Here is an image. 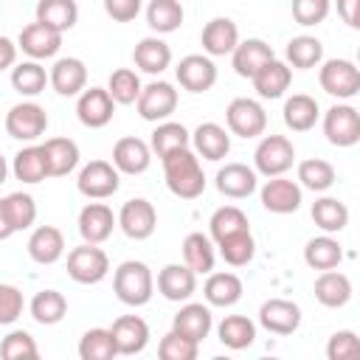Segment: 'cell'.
<instances>
[{
    "label": "cell",
    "instance_id": "obj_1",
    "mask_svg": "<svg viewBox=\"0 0 360 360\" xmlns=\"http://www.w3.org/2000/svg\"><path fill=\"white\" fill-rule=\"evenodd\" d=\"M163 160V177H166V186L174 197L180 200H197L202 191H205V174H202V166H200V158L194 149L183 146V149H174L169 152Z\"/></svg>",
    "mask_w": 360,
    "mask_h": 360
},
{
    "label": "cell",
    "instance_id": "obj_2",
    "mask_svg": "<svg viewBox=\"0 0 360 360\" xmlns=\"http://www.w3.org/2000/svg\"><path fill=\"white\" fill-rule=\"evenodd\" d=\"M112 292L127 307H143V304H149L152 301V292H155V278H152L149 264H143L138 259L121 262L115 267V273H112Z\"/></svg>",
    "mask_w": 360,
    "mask_h": 360
},
{
    "label": "cell",
    "instance_id": "obj_3",
    "mask_svg": "<svg viewBox=\"0 0 360 360\" xmlns=\"http://www.w3.org/2000/svg\"><path fill=\"white\" fill-rule=\"evenodd\" d=\"M295 163V146L284 135H264L253 152V166L264 177H278Z\"/></svg>",
    "mask_w": 360,
    "mask_h": 360
},
{
    "label": "cell",
    "instance_id": "obj_4",
    "mask_svg": "<svg viewBox=\"0 0 360 360\" xmlns=\"http://www.w3.org/2000/svg\"><path fill=\"white\" fill-rule=\"evenodd\" d=\"M110 273V259L107 253L93 245V242H84L79 248H73L68 253V276L79 284H98L104 281Z\"/></svg>",
    "mask_w": 360,
    "mask_h": 360
},
{
    "label": "cell",
    "instance_id": "obj_5",
    "mask_svg": "<svg viewBox=\"0 0 360 360\" xmlns=\"http://www.w3.org/2000/svg\"><path fill=\"white\" fill-rule=\"evenodd\" d=\"M318 82L323 93L335 98H354L360 93V70L352 59H326L321 65Z\"/></svg>",
    "mask_w": 360,
    "mask_h": 360
},
{
    "label": "cell",
    "instance_id": "obj_6",
    "mask_svg": "<svg viewBox=\"0 0 360 360\" xmlns=\"http://www.w3.org/2000/svg\"><path fill=\"white\" fill-rule=\"evenodd\" d=\"M228 129L239 138H259L267 129V112L256 98H233L225 110Z\"/></svg>",
    "mask_w": 360,
    "mask_h": 360
},
{
    "label": "cell",
    "instance_id": "obj_7",
    "mask_svg": "<svg viewBox=\"0 0 360 360\" xmlns=\"http://www.w3.org/2000/svg\"><path fill=\"white\" fill-rule=\"evenodd\" d=\"M323 135L332 146H354L360 141V112L352 104H335L323 112Z\"/></svg>",
    "mask_w": 360,
    "mask_h": 360
},
{
    "label": "cell",
    "instance_id": "obj_8",
    "mask_svg": "<svg viewBox=\"0 0 360 360\" xmlns=\"http://www.w3.org/2000/svg\"><path fill=\"white\" fill-rule=\"evenodd\" d=\"M115 222H118V228H121L129 239L143 242V239H149V236L155 233V228H158V211H155V205H152L149 200L132 197V200H127V202L121 205Z\"/></svg>",
    "mask_w": 360,
    "mask_h": 360
},
{
    "label": "cell",
    "instance_id": "obj_9",
    "mask_svg": "<svg viewBox=\"0 0 360 360\" xmlns=\"http://www.w3.org/2000/svg\"><path fill=\"white\" fill-rule=\"evenodd\" d=\"M48 129V112L37 101H20L6 115V132L17 141H37Z\"/></svg>",
    "mask_w": 360,
    "mask_h": 360
},
{
    "label": "cell",
    "instance_id": "obj_10",
    "mask_svg": "<svg viewBox=\"0 0 360 360\" xmlns=\"http://www.w3.org/2000/svg\"><path fill=\"white\" fill-rule=\"evenodd\" d=\"M79 191L90 200H107L118 191L121 186V172L110 163V160H90L82 172H79V180H76Z\"/></svg>",
    "mask_w": 360,
    "mask_h": 360
},
{
    "label": "cell",
    "instance_id": "obj_11",
    "mask_svg": "<svg viewBox=\"0 0 360 360\" xmlns=\"http://www.w3.org/2000/svg\"><path fill=\"white\" fill-rule=\"evenodd\" d=\"M135 107L143 121H166L177 110V90L169 82H149L146 87H141Z\"/></svg>",
    "mask_w": 360,
    "mask_h": 360
},
{
    "label": "cell",
    "instance_id": "obj_12",
    "mask_svg": "<svg viewBox=\"0 0 360 360\" xmlns=\"http://www.w3.org/2000/svg\"><path fill=\"white\" fill-rule=\"evenodd\" d=\"M174 76L180 82V87H186L188 93H205L217 84V65L211 56L202 53H188L177 62Z\"/></svg>",
    "mask_w": 360,
    "mask_h": 360
},
{
    "label": "cell",
    "instance_id": "obj_13",
    "mask_svg": "<svg viewBox=\"0 0 360 360\" xmlns=\"http://www.w3.org/2000/svg\"><path fill=\"white\" fill-rule=\"evenodd\" d=\"M112 112H115V101L107 93V87H84L79 93L76 115H79V121L84 127L101 129V127H107L112 121Z\"/></svg>",
    "mask_w": 360,
    "mask_h": 360
},
{
    "label": "cell",
    "instance_id": "obj_14",
    "mask_svg": "<svg viewBox=\"0 0 360 360\" xmlns=\"http://www.w3.org/2000/svg\"><path fill=\"white\" fill-rule=\"evenodd\" d=\"M262 197V205L270 211V214H292L301 208V186L295 180H287V177H267V183L262 186L259 191Z\"/></svg>",
    "mask_w": 360,
    "mask_h": 360
},
{
    "label": "cell",
    "instance_id": "obj_15",
    "mask_svg": "<svg viewBox=\"0 0 360 360\" xmlns=\"http://www.w3.org/2000/svg\"><path fill=\"white\" fill-rule=\"evenodd\" d=\"M17 48H20L22 53H28L31 59H37V62H39V59H51V56H56L59 48H62V34L34 20V22H28V25L20 31Z\"/></svg>",
    "mask_w": 360,
    "mask_h": 360
},
{
    "label": "cell",
    "instance_id": "obj_16",
    "mask_svg": "<svg viewBox=\"0 0 360 360\" xmlns=\"http://www.w3.org/2000/svg\"><path fill=\"white\" fill-rule=\"evenodd\" d=\"M259 323L273 335H292L301 326V307L287 298H270L259 309Z\"/></svg>",
    "mask_w": 360,
    "mask_h": 360
},
{
    "label": "cell",
    "instance_id": "obj_17",
    "mask_svg": "<svg viewBox=\"0 0 360 360\" xmlns=\"http://www.w3.org/2000/svg\"><path fill=\"white\" fill-rule=\"evenodd\" d=\"M115 214L110 205L104 202H87L82 211H79V233L84 242H93V245H101L112 236V228H115Z\"/></svg>",
    "mask_w": 360,
    "mask_h": 360
},
{
    "label": "cell",
    "instance_id": "obj_18",
    "mask_svg": "<svg viewBox=\"0 0 360 360\" xmlns=\"http://www.w3.org/2000/svg\"><path fill=\"white\" fill-rule=\"evenodd\" d=\"M158 292L166 301H188L197 292V273L183 262V264H166L158 273Z\"/></svg>",
    "mask_w": 360,
    "mask_h": 360
},
{
    "label": "cell",
    "instance_id": "obj_19",
    "mask_svg": "<svg viewBox=\"0 0 360 360\" xmlns=\"http://www.w3.org/2000/svg\"><path fill=\"white\" fill-rule=\"evenodd\" d=\"M152 163V149L146 141L135 138V135H127L121 141H115L112 146V166L121 172V174H141L146 172Z\"/></svg>",
    "mask_w": 360,
    "mask_h": 360
},
{
    "label": "cell",
    "instance_id": "obj_20",
    "mask_svg": "<svg viewBox=\"0 0 360 360\" xmlns=\"http://www.w3.org/2000/svg\"><path fill=\"white\" fill-rule=\"evenodd\" d=\"M118 354H141L149 343V326L138 315H121L110 326Z\"/></svg>",
    "mask_w": 360,
    "mask_h": 360
},
{
    "label": "cell",
    "instance_id": "obj_21",
    "mask_svg": "<svg viewBox=\"0 0 360 360\" xmlns=\"http://www.w3.org/2000/svg\"><path fill=\"white\" fill-rule=\"evenodd\" d=\"M259 186V177H256V169L245 166V163H225L219 172H217V191L231 197V200H245L256 191Z\"/></svg>",
    "mask_w": 360,
    "mask_h": 360
},
{
    "label": "cell",
    "instance_id": "obj_22",
    "mask_svg": "<svg viewBox=\"0 0 360 360\" xmlns=\"http://www.w3.org/2000/svg\"><path fill=\"white\" fill-rule=\"evenodd\" d=\"M48 82H51V87L59 96H79L87 87V68L76 56L56 59L53 68H51V73H48Z\"/></svg>",
    "mask_w": 360,
    "mask_h": 360
},
{
    "label": "cell",
    "instance_id": "obj_23",
    "mask_svg": "<svg viewBox=\"0 0 360 360\" xmlns=\"http://www.w3.org/2000/svg\"><path fill=\"white\" fill-rule=\"evenodd\" d=\"M250 82H253V87H256V93H259L262 98H281L284 90H287L290 82H292V70H290L287 62H281V59L273 56L270 62H264V65L250 76Z\"/></svg>",
    "mask_w": 360,
    "mask_h": 360
},
{
    "label": "cell",
    "instance_id": "obj_24",
    "mask_svg": "<svg viewBox=\"0 0 360 360\" xmlns=\"http://www.w3.org/2000/svg\"><path fill=\"white\" fill-rule=\"evenodd\" d=\"M200 42L208 56H228L239 42V28L228 17H214L211 22H205Z\"/></svg>",
    "mask_w": 360,
    "mask_h": 360
},
{
    "label": "cell",
    "instance_id": "obj_25",
    "mask_svg": "<svg viewBox=\"0 0 360 360\" xmlns=\"http://www.w3.org/2000/svg\"><path fill=\"white\" fill-rule=\"evenodd\" d=\"M191 143H194L197 158H205V160H222L231 152V135L225 132V127H219L214 121L200 124L191 132Z\"/></svg>",
    "mask_w": 360,
    "mask_h": 360
},
{
    "label": "cell",
    "instance_id": "obj_26",
    "mask_svg": "<svg viewBox=\"0 0 360 360\" xmlns=\"http://www.w3.org/2000/svg\"><path fill=\"white\" fill-rule=\"evenodd\" d=\"M65 253V236L56 225H39L28 236V256L37 264H53Z\"/></svg>",
    "mask_w": 360,
    "mask_h": 360
},
{
    "label": "cell",
    "instance_id": "obj_27",
    "mask_svg": "<svg viewBox=\"0 0 360 360\" xmlns=\"http://www.w3.org/2000/svg\"><path fill=\"white\" fill-rule=\"evenodd\" d=\"M273 59V48L264 42V39H245V42H236V48L231 51V65L236 70V76L242 79H250L264 62Z\"/></svg>",
    "mask_w": 360,
    "mask_h": 360
},
{
    "label": "cell",
    "instance_id": "obj_28",
    "mask_svg": "<svg viewBox=\"0 0 360 360\" xmlns=\"http://www.w3.org/2000/svg\"><path fill=\"white\" fill-rule=\"evenodd\" d=\"M48 163V177H65L79 166V146L70 138H48L39 143Z\"/></svg>",
    "mask_w": 360,
    "mask_h": 360
},
{
    "label": "cell",
    "instance_id": "obj_29",
    "mask_svg": "<svg viewBox=\"0 0 360 360\" xmlns=\"http://www.w3.org/2000/svg\"><path fill=\"white\" fill-rule=\"evenodd\" d=\"M315 298L329 307V309H338V307H346L349 298H352V281L346 273L340 270H321V276L315 278Z\"/></svg>",
    "mask_w": 360,
    "mask_h": 360
},
{
    "label": "cell",
    "instance_id": "obj_30",
    "mask_svg": "<svg viewBox=\"0 0 360 360\" xmlns=\"http://www.w3.org/2000/svg\"><path fill=\"white\" fill-rule=\"evenodd\" d=\"M211 326H214V318H211V309L205 304H186V307H180V312L172 321L174 332L186 335V338H191L197 343H202L208 338Z\"/></svg>",
    "mask_w": 360,
    "mask_h": 360
},
{
    "label": "cell",
    "instance_id": "obj_31",
    "mask_svg": "<svg viewBox=\"0 0 360 360\" xmlns=\"http://www.w3.org/2000/svg\"><path fill=\"white\" fill-rule=\"evenodd\" d=\"M132 62L143 70V73H163L172 65V48L160 39V37H143L135 51H132Z\"/></svg>",
    "mask_w": 360,
    "mask_h": 360
},
{
    "label": "cell",
    "instance_id": "obj_32",
    "mask_svg": "<svg viewBox=\"0 0 360 360\" xmlns=\"http://www.w3.org/2000/svg\"><path fill=\"white\" fill-rule=\"evenodd\" d=\"M284 124L292 129V132H307L315 127L318 115H321V107L312 96L307 93H292L287 101H284Z\"/></svg>",
    "mask_w": 360,
    "mask_h": 360
},
{
    "label": "cell",
    "instance_id": "obj_33",
    "mask_svg": "<svg viewBox=\"0 0 360 360\" xmlns=\"http://www.w3.org/2000/svg\"><path fill=\"white\" fill-rule=\"evenodd\" d=\"M202 295L211 307H233L242 298V278L236 273H208Z\"/></svg>",
    "mask_w": 360,
    "mask_h": 360
},
{
    "label": "cell",
    "instance_id": "obj_34",
    "mask_svg": "<svg viewBox=\"0 0 360 360\" xmlns=\"http://www.w3.org/2000/svg\"><path fill=\"white\" fill-rule=\"evenodd\" d=\"M79 20V6L76 0H39L37 3V22L65 34L76 25Z\"/></svg>",
    "mask_w": 360,
    "mask_h": 360
},
{
    "label": "cell",
    "instance_id": "obj_35",
    "mask_svg": "<svg viewBox=\"0 0 360 360\" xmlns=\"http://www.w3.org/2000/svg\"><path fill=\"white\" fill-rule=\"evenodd\" d=\"M183 262L200 276V273H211L214 262H217V250H214V239L194 231L183 239Z\"/></svg>",
    "mask_w": 360,
    "mask_h": 360
},
{
    "label": "cell",
    "instance_id": "obj_36",
    "mask_svg": "<svg viewBox=\"0 0 360 360\" xmlns=\"http://www.w3.org/2000/svg\"><path fill=\"white\" fill-rule=\"evenodd\" d=\"M304 262L312 267V270H332L343 262V248L335 236L323 233V236H315L307 242L304 248Z\"/></svg>",
    "mask_w": 360,
    "mask_h": 360
},
{
    "label": "cell",
    "instance_id": "obj_37",
    "mask_svg": "<svg viewBox=\"0 0 360 360\" xmlns=\"http://www.w3.org/2000/svg\"><path fill=\"white\" fill-rule=\"evenodd\" d=\"M11 172L17 180L34 186V183H42L48 177V163H45V152L42 146H22L17 155H14V163H11Z\"/></svg>",
    "mask_w": 360,
    "mask_h": 360
},
{
    "label": "cell",
    "instance_id": "obj_38",
    "mask_svg": "<svg viewBox=\"0 0 360 360\" xmlns=\"http://www.w3.org/2000/svg\"><path fill=\"white\" fill-rule=\"evenodd\" d=\"M28 309H31V318H34L37 323L53 326V323H59V321L65 318V312H68V298H65L59 290H39V292L31 298Z\"/></svg>",
    "mask_w": 360,
    "mask_h": 360
},
{
    "label": "cell",
    "instance_id": "obj_39",
    "mask_svg": "<svg viewBox=\"0 0 360 360\" xmlns=\"http://www.w3.org/2000/svg\"><path fill=\"white\" fill-rule=\"evenodd\" d=\"M312 219L323 233H340L349 225V208L338 197H321L312 202Z\"/></svg>",
    "mask_w": 360,
    "mask_h": 360
},
{
    "label": "cell",
    "instance_id": "obj_40",
    "mask_svg": "<svg viewBox=\"0 0 360 360\" xmlns=\"http://www.w3.org/2000/svg\"><path fill=\"white\" fill-rule=\"evenodd\" d=\"M217 335H219L222 346L239 352V349H248L256 340V323L245 315H225L222 323L217 326Z\"/></svg>",
    "mask_w": 360,
    "mask_h": 360
},
{
    "label": "cell",
    "instance_id": "obj_41",
    "mask_svg": "<svg viewBox=\"0 0 360 360\" xmlns=\"http://www.w3.org/2000/svg\"><path fill=\"white\" fill-rule=\"evenodd\" d=\"M183 6L180 0H149L146 6V22L158 34H172L183 25Z\"/></svg>",
    "mask_w": 360,
    "mask_h": 360
},
{
    "label": "cell",
    "instance_id": "obj_42",
    "mask_svg": "<svg viewBox=\"0 0 360 360\" xmlns=\"http://www.w3.org/2000/svg\"><path fill=\"white\" fill-rule=\"evenodd\" d=\"M191 143V132L177 124V121H160L152 132V141H149V149L158 155V158H166L169 152L174 149H183Z\"/></svg>",
    "mask_w": 360,
    "mask_h": 360
},
{
    "label": "cell",
    "instance_id": "obj_43",
    "mask_svg": "<svg viewBox=\"0 0 360 360\" xmlns=\"http://www.w3.org/2000/svg\"><path fill=\"white\" fill-rule=\"evenodd\" d=\"M287 62L298 70H309L315 65H321L323 59V45L318 37H309V34H301V37H292L287 42Z\"/></svg>",
    "mask_w": 360,
    "mask_h": 360
},
{
    "label": "cell",
    "instance_id": "obj_44",
    "mask_svg": "<svg viewBox=\"0 0 360 360\" xmlns=\"http://www.w3.org/2000/svg\"><path fill=\"white\" fill-rule=\"evenodd\" d=\"M298 186L309 191H326L335 186V166L323 158H307L298 163Z\"/></svg>",
    "mask_w": 360,
    "mask_h": 360
},
{
    "label": "cell",
    "instance_id": "obj_45",
    "mask_svg": "<svg viewBox=\"0 0 360 360\" xmlns=\"http://www.w3.org/2000/svg\"><path fill=\"white\" fill-rule=\"evenodd\" d=\"M217 248H219V256L231 267H245L253 259V253H256V239H253V233L248 228V231H236V233L219 239Z\"/></svg>",
    "mask_w": 360,
    "mask_h": 360
},
{
    "label": "cell",
    "instance_id": "obj_46",
    "mask_svg": "<svg viewBox=\"0 0 360 360\" xmlns=\"http://www.w3.org/2000/svg\"><path fill=\"white\" fill-rule=\"evenodd\" d=\"M45 84H48V73L37 59L20 62L17 68H11V87L20 96H39L45 90Z\"/></svg>",
    "mask_w": 360,
    "mask_h": 360
},
{
    "label": "cell",
    "instance_id": "obj_47",
    "mask_svg": "<svg viewBox=\"0 0 360 360\" xmlns=\"http://www.w3.org/2000/svg\"><path fill=\"white\" fill-rule=\"evenodd\" d=\"M118 354L115 349V340H112V332L110 329H87L79 340V357L82 360H112Z\"/></svg>",
    "mask_w": 360,
    "mask_h": 360
},
{
    "label": "cell",
    "instance_id": "obj_48",
    "mask_svg": "<svg viewBox=\"0 0 360 360\" xmlns=\"http://www.w3.org/2000/svg\"><path fill=\"white\" fill-rule=\"evenodd\" d=\"M208 228H211V239L219 242V239H225V236H231V233H236V231H248L250 222H248V214H245L242 208H236V205H222V208H217V211L211 214Z\"/></svg>",
    "mask_w": 360,
    "mask_h": 360
},
{
    "label": "cell",
    "instance_id": "obj_49",
    "mask_svg": "<svg viewBox=\"0 0 360 360\" xmlns=\"http://www.w3.org/2000/svg\"><path fill=\"white\" fill-rule=\"evenodd\" d=\"M141 79L132 68H118L110 73V82H107V93L112 96L115 104H135L138 96H141Z\"/></svg>",
    "mask_w": 360,
    "mask_h": 360
},
{
    "label": "cell",
    "instance_id": "obj_50",
    "mask_svg": "<svg viewBox=\"0 0 360 360\" xmlns=\"http://www.w3.org/2000/svg\"><path fill=\"white\" fill-rule=\"evenodd\" d=\"M3 205H6V217H8L11 228H14V233L34 225V219H37V202H34L31 194L14 191V194H8V197L3 200Z\"/></svg>",
    "mask_w": 360,
    "mask_h": 360
},
{
    "label": "cell",
    "instance_id": "obj_51",
    "mask_svg": "<svg viewBox=\"0 0 360 360\" xmlns=\"http://www.w3.org/2000/svg\"><path fill=\"white\" fill-rule=\"evenodd\" d=\"M0 354L6 360H34V357H39V349H37V340L25 329H14L3 338Z\"/></svg>",
    "mask_w": 360,
    "mask_h": 360
},
{
    "label": "cell",
    "instance_id": "obj_52",
    "mask_svg": "<svg viewBox=\"0 0 360 360\" xmlns=\"http://www.w3.org/2000/svg\"><path fill=\"white\" fill-rule=\"evenodd\" d=\"M197 352H200V343L186 338V335H180V332H174V329L166 332L160 346H158V354L163 360H194Z\"/></svg>",
    "mask_w": 360,
    "mask_h": 360
},
{
    "label": "cell",
    "instance_id": "obj_53",
    "mask_svg": "<svg viewBox=\"0 0 360 360\" xmlns=\"http://www.w3.org/2000/svg\"><path fill=\"white\" fill-rule=\"evenodd\" d=\"M357 354H360V338L352 329L335 332L326 343V357L329 360H354Z\"/></svg>",
    "mask_w": 360,
    "mask_h": 360
},
{
    "label": "cell",
    "instance_id": "obj_54",
    "mask_svg": "<svg viewBox=\"0 0 360 360\" xmlns=\"http://www.w3.org/2000/svg\"><path fill=\"white\" fill-rule=\"evenodd\" d=\"M332 0H292V17L298 25H318L326 20Z\"/></svg>",
    "mask_w": 360,
    "mask_h": 360
},
{
    "label": "cell",
    "instance_id": "obj_55",
    "mask_svg": "<svg viewBox=\"0 0 360 360\" xmlns=\"http://www.w3.org/2000/svg\"><path fill=\"white\" fill-rule=\"evenodd\" d=\"M22 307H25L22 292H20L14 284L0 281V326L14 323V321L22 315Z\"/></svg>",
    "mask_w": 360,
    "mask_h": 360
},
{
    "label": "cell",
    "instance_id": "obj_56",
    "mask_svg": "<svg viewBox=\"0 0 360 360\" xmlns=\"http://www.w3.org/2000/svg\"><path fill=\"white\" fill-rule=\"evenodd\" d=\"M104 11H107V17H112L115 22H129V20L138 17L141 0H104Z\"/></svg>",
    "mask_w": 360,
    "mask_h": 360
},
{
    "label": "cell",
    "instance_id": "obj_57",
    "mask_svg": "<svg viewBox=\"0 0 360 360\" xmlns=\"http://www.w3.org/2000/svg\"><path fill=\"white\" fill-rule=\"evenodd\" d=\"M338 3V14L349 28L360 25V0H335Z\"/></svg>",
    "mask_w": 360,
    "mask_h": 360
},
{
    "label": "cell",
    "instance_id": "obj_58",
    "mask_svg": "<svg viewBox=\"0 0 360 360\" xmlns=\"http://www.w3.org/2000/svg\"><path fill=\"white\" fill-rule=\"evenodd\" d=\"M17 62V45L8 37H0V70L11 68Z\"/></svg>",
    "mask_w": 360,
    "mask_h": 360
},
{
    "label": "cell",
    "instance_id": "obj_59",
    "mask_svg": "<svg viewBox=\"0 0 360 360\" xmlns=\"http://www.w3.org/2000/svg\"><path fill=\"white\" fill-rule=\"evenodd\" d=\"M11 233H14V228H11V222H8V217H6V205H3V200H0V242L8 239Z\"/></svg>",
    "mask_w": 360,
    "mask_h": 360
},
{
    "label": "cell",
    "instance_id": "obj_60",
    "mask_svg": "<svg viewBox=\"0 0 360 360\" xmlns=\"http://www.w3.org/2000/svg\"><path fill=\"white\" fill-rule=\"evenodd\" d=\"M6 177H8V163H6V158L0 155V186L6 183Z\"/></svg>",
    "mask_w": 360,
    "mask_h": 360
}]
</instances>
